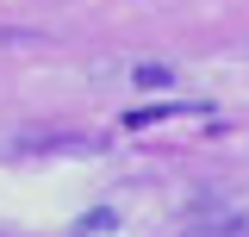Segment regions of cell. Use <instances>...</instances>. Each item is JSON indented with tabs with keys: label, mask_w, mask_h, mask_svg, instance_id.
Wrapping results in <instances>:
<instances>
[{
	"label": "cell",
	"mask_w": 249,
	"mask_h": 237,
	"mask_svg": "<svg viewBox=\"0 0 249 237\" xmlns=\"http://www.w3.org/2000/svg\"><path fill=\"white\" fill-rule=\"evenodd\" d=\"M137 81H143V88H168V69H162V62H143Z\"/></svg>",
	"instance_id": "obj_1"
}]
</instances>
